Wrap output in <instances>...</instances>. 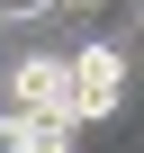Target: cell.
<instances>
[{"mask_svg": "<svg viewBox=\"0 0 144 153\" xmlns=\"http://www.w3.org/2000/svg\"><path fill=\"white\" fill-rule=\"evenodd\" d=\"M126 108V54L117 45H81L72 54V81H63V117L72 126H99Z\"/></svg>", "mask_w": 144, "mask_h": 153, "instance_id": "obj_1", "label": "cell"}, {"mask_svg": "<svg viewBox=\"0 0 144 153\" xmlns=\"http://www.w3.org/2000/svg\"><path fill=\"white\" fill-rule=\"evenodd\" d=\"M0 153H18V117H9V108H0Z\"/></svg>", "mask_w": 144, "mask_h": 153, "instance_id": "obj_4", "label": "cell"}, {"mask_svg": "<svg viewBox=\"0 0 144 153\" xmlns=\"http://www.w3.org/2000/svg\"><path fill=\"white\" fill-rule=\"evenodd\" d=\"M72 81V54H18L9 63V117H54Z\"/></svg>", "mask_w": 144, "mask_h": 153, "instance_id": "obj_2", "label": "cell"}, {"mask_svg": "<svg viewBox=\"0 0 144 153\" xmlns=\"http://www.w3.org/2000/svg\"><path fill=\"white\" fill-rule=\"evenodd\" d=\"M45 9H99V0H45Z\"/></svg>", "mask_w": 144, "mask_h": 153, "instance_id": "obj_5", "label": "cell"}, {"mask_svg": "<svg viewBox=\"0 0 144 153\" xmlns=\"http://www.w3.org/2000/svg\"><path fill=\"white\" fill-rule=\"evenodd\" d=\"M72 135H81V126H72L63 108H54V117H18V153H81Z\"/></svg>", "mask_w": 144, "mask_h": 153, "instance_id": "obj_3", "label": "cell"}]
</instances>
